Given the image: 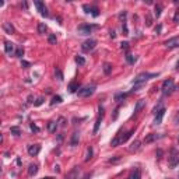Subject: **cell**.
I'll use <instances>...</instances> for the list:
<instances>
[{"label": "cell", "instance_id": "6da1fadb", "mask_svg": "<svg viewBox=\"0 0 179 179\" xmlns=\"http://www.w3.org/2000/svg\"><path fill=\"white\" fill-rule=\"evenodd\" d=\"M158 73H140L139 76L134 78V84H133V90L132 91H139L143 85L146 84V81L148 78H153V77H157Z\"/></svg>", "mask_w": 179, "mask_h": 179}, {"label": "cell", "instance_id": "7a4b0ae2", "mask_svg": "<svg viewBox=\"0 0 179 179\" xmlns=\"http://www.w3.org/2000/svg\"><path fill=\"white\" fill-rule=\"evenodd\" d=\"M132 134H133V130H130V132H128V133H123V134H122V132H119L116 136H115V139L111 141V146L118 147L119 144H123V143H126L129 139H130V136Z\"/></svg>", "mask_w": 179, "mask_h": 179}, {"label": "cell", "instance_id": "3957f363", "mask_svg": "<svg viewBox=\"0 0 179 179\" xmlns=\"http://www.w3.org/2000/svg\"><path fill=\"white\" fill-rule=\"evenodd\" d=\"M179 88V85H174V80L172 78H168L162 83V94L164 95H169L174 91H176Z\"/></svg>", "mask_w": 179, "mask_h": 179}, {"label": "cell", "instance_id": "277c9868", "mask_svg": "<svg viewBox=\"0 0 179 179\" xmlns=\"http://www.w3.org/2000/svg\"><path fill=\"white\" fill-rule=\"evenodd\" d=\"M95 46H97V41H95V39H87L85 42H83L81 49H83V52L88 53V52H91Z\"/></svg>", "mask_w": 179, "mask_h": 179}, {"label": "cell", "instance_id": "5b68a950", "mask_svg": "<svg viewBox=\"0 0 179 179\" xmlns=\"http://www.w3.org/2000/svg\"><path fill=\"white\" fill-rule=\"evenodd\" d=\"M34 4H35V7H37V10L39 11V14L41 15H44V17H49V13H48V8L46 6H45L42 2H34Z\"/></svg>", "mask_w": 179, "mask_h": 179}, {"label": "cell", "instance_id": "8992f818", "mask_svg": "<svg viewBox=\"0 0 179 179\" xmlns=\"http://www.w3.org/2000/svg\"><path fill=\"white\" fill-rule=\"evenodd\" d=\"M94 92H95V87H84V88H81V90H78V97L85 98V97L92 95Z\"/></svg>", "mask_w": 179, "mask_h": 179}, {"label": "cell", "instance_id": "52a82bcc", "mask_svg": "<svg viewBox=\"0 0 179 179\" xmlns=\"http://www.w3.org/2000/svg\"><path fill=\"white\" fill-rule=\"evenodd\" d=\"M97 28V25H88V24H85V25H80L78 27V34L80 35H88V34H91L92 29Z\"/></svg>", "mask_w": 179, "mask_h": 179}, {"label": "cell", "instance_id": "ba28073f", "mask_svg": "<svg viewBox=\"0 0 179 179\" xmlns=\"http://www.w3.org/2000/svg\"><path fill=\"white\" fill-rule=\"evenodd\" d=\"M85 10V13H88V14H92L94 17H98L99 15V10L98 7H95V6H87V4H84V7H83Z\"/></svg>", "mask_w": 179, "mask_h": 179}, {"label": "cell", "instance_id": "9c48e42d", "mask_svg": "<svg viewBox=\"0 0 179 179\" xmlns=\"http://www.w3.org/2000/svg\"><path fill=\"white\" fill-rule=\"evenodd\" d=\"M39 151H41L39 144H31V146H28V154L31 155V157H35Z\"/></svg>", "mask_w": 179, "mask_h": 179}, {"label": "cell", "instance_id": "30bf717a", "mask_svg": "<svg viewBox=\"0 0 179 179\" xmlns=\"http://www.w3.org/2000/svg\"><path fill=\"white\" fill-rule=\"evenodd\" d=\"M102 118H104V108H101V106H99V116H98V119H97V122H95V126H94V134H95L97 132H98L99 124H101V122H102Z\"/></svg>", "mask_w": 179, "mask_h": 179}, {"label": "cell", "instance_id": "8fae6325", "mask_svg": "<svg viewBox=\"0 0 179 179\" xmlns=\"http://www.w3.org/2000/svg\"><path fill=\"white\" fill-rule=\"evenodd\" d=\"M164 115H165V108H161V109L157 112V115H155V119H154V124H161Z\"/></svg>", "mask_w": 179, "mask_h": 179}, {"label": "cell", "instance_id": "7c38bea8", "mask_svg": "<svg viewBox=\"0 0 179 179\" xmlns=\"http://www.w3.org/2000/svg\"><path fill=\"white\" fill-rule=\"evenodd\" d=\"M165 46L167 48H178L179 46V38H171V39H168L167 42H165Z\"/></svg>", "mask_w": 179, "mask_h": 179}, {"label": "cell", "instance_id": "4fadbf2b", "mask_svg": "<svg viewBox=\"0 0 179 179\" xmlns=\"http://www.w3.org/2000/svg\"><path fill=\"white\" fill-rule=\"evenodd\" d=\"M4 52H6L7 55H11V53L14 52V44H11L8 41H4Z\"/></svg>", "mask_w": 179, "mask_h": 179}, {"label": "cell", "instance_id": "5bb4252c", "mask_svg": "<svg viewBox=\"0 0 179 179\" xmlns=\"http://www.w3.org/2000/svg\"><path fill=\"white\" fill-rule=\"evenodd\" d=\"M158 137H160V136L155 134V133H150V134H147V136H146V139H144V144H150V143L155 141Z\"/></svg>", "mask_w": 179, "mask_h": 179}, {"label": "cell", "instance_id": "9a60e30c", "mask_svg": "<svg viewBox=\"0 0 179 179\" xmlns=\"http://www.w3.org/2000/svg\"><path fill=\"white\" fill-rule=\"evenodd\" d=\"M3 29L6 34H10V35L14 34V27L11 25V22H3Z\"/></svg>", "mask_w": 179, "mask_h": 179}, {"label": "cell", "instance_id": "2e32d148", "mask_svg": "<svg viewBox=\"0 0 179 179\" xmlns=\"http://www.w3.org/2000/svg\"><path fill=\"white\" fill-rule=\"evenodd\" d=\"M144 106H146V99H139V101L136 102V106H134V113L140 112Z\"/></svg>", "mask_w": 179, "mask_h": 179}, {"label": "cell", "instance_id": "e0dca14e", "mask_svg": "<svg viewBox=\"0 0 179 179\" xmlns=\"http://www.w3.org/2000/svg\"><path fill=\"white\" fill-rule=\"evenodd\" d=\"M129 179H141V171H140L139 168H136L134 171H133L132 174H130Z\"/></svg>", "mask_w": 179, "mask_h": 179}, {"label": "cell", "instance_id": "ac0fdd59", "mask_svg": "<svg viewBox=\"0 0 179 179\" xmlns=\"http://www.w3.org/2000/svg\"><path fill=\"white\" fill-rule=\"evenodd\" d=\"M37 172H38V165L37 164H31V165H29V168H28V175L29 176L37 175Z\"/></svg>", "mask_w": 179, "mask_h": 179}, {"label": "cell", "instance_id": "d6986e66", "mask_svg": "<svg viewBox=\"0 0 179 179\" xmlns=\"http://www.w3.org/2000/svg\"><path fill=\"white\" fill-rule=\"evenodd\" d=\"M78 172H80V169H78V167H76V168H74L73 171H71L69 175L66 176V179H77V176H78Z\"/></svg>", "mask_w": 179, "mask_h": 179}, {"label": "cell", "instance_id": "ffe728a7", "mask_svg": "<svg viewBox=\"0 0 179 179\" xmlns=\"http://www.w3.org/2000/svg\"><path fill=\"white\" fill-rule=\"evenodd\" d=\"M56 129H58V123H56V122H49V123H48V130L51 133H55Z\"/></svg>", "mask_w": 179, "mask_h": 179}, {"label": "cell", "instance_id": "44dd1931", "mask_svg": "<svg viewBox=\"0 0 179 179\" xmlns=\"http://www.w3.org/2000/svg\"><path fill=\"white\" fill-rule=\"evenodd\" d=\"M46 31H48V27L45 25L44 22H39V24H38V32H39L41 35H44Z\"/></svg>", "mask_w": 179, "mask_h": 179}, {"label": "cell", "instance_id": "7402d4cb", "mask_svg": "<svg viewBox=\"0 0 179 179\" xmlns=\"http://www.w3.org/2000/svg\"><path fill=\"white\" fill-rule=\"evenodd\" d=\"M139 148H140V141H139V140H134V141L132 143V147H130L129 150H130V151H137Z\"/></svg>", "mask_w": 179, "mask_h": 179}, {"label": "cell", "instance_id": "603a6c76", "mask_svg": "<svg viewBox=\"0 0 179 179\" xmlns=\"http://www.w3.org/2000/svg\"><path fill=\"white\" fill-rule=\"evenodd\" d=\"M77 90H78V83H71V84L69 85V91L70 92H76Z\"/></svg>", "mask_w": 179, "mask_h": 179}, {"label": "cell", "instance_id": "cb8c5ba5", "mask_svg": "<svg viewBox=\"0 0 179 179\" xmlns=\"http://www.w3.org/2000/svg\"><path fill=\"white\" fill-rule=\"evenodd\" d=\"M56 41H58V39H56V35H55V34H51V35L48 37V42H49L51 45H55V44H56Z\"/></svg>", "mask_w": 179, "mask_h": 179}, {"label": "cell", "instance_id": "d4e9b609", "mask_svg": "<svg viewBox=\"0 0 179 179\" xmlns=\"http://www.w3.org/2000/svg\"><path fill=\"white\" fill-rule=\"evenodd\" d=\"M10 132L13 133L14 136H20V134H21V130H20V128H17V126H13V128L10 129Z\"/></svg>", "mask_w": 179, "mask_h": 179}, {"label": "cell", "instance_id": "484cf974", "mask_svg": "<svg viewBox=\"0 0 179 179\" xmlns=\"http://www.w3.org/2000/svg\"><path fill=\"white\" fill-rule=\"evenodd\" d=\"M76 63L80 65V66H83V65H85V59L83 58V56H76Z\"/></svg>", "mask_w": 179, "mask_h": 179}, {"label": "cell", "instance_id": "4316f807", "mask_svg": "<svg viewBox=\"0 0 179 179\" xmlns=\"http://www.w3.org/2000/svg\"><path fill=\"white\" fill-rule=\"evenodd\" d=\"M111 70H112V66H111L109 63H105V65H104V73L111 74Z\"/></svg>", "mask_w": 179, "mask_h": 179}, {"label": "cell", "instance_id": "83f0119b", "mask_svg": "<svg viewBox=\"0 0 179 179\" xmlns=\"http://www.w3.org/2000/svg\"><path fill=\"white\" fill-rule=\"evenodd\" d=\"M77 141H78V133H74L73 137H71V141H70V144H71V146H76Z\"/></svg>", "mask_w": 179, "mask_h": 179}, {"label": "cell", "instance_id": "f1b7e54d", "mask_svg": "<svg viewBox=\"0 0 179 179\" xmlns=\"http://www.w3.org/2000/svg\"><path fill=\"white\" fill-rule=\"evenodd\" d=\"M122 31H123V35H129V29H128V25H126V21L122 22Z\"/></svg>", "mask_w": 179, "mask_h": 179}, {"label": "cell", "instance_id": "f546056e", "mask_svg": "<svg viewBox=\"0 0 179 179\" xmlns=\"http://www.w3.org/2000/svg\"><path fill=\"white\" fill-rule=\"evenodd\" d=\"M128 97V94H116L115 95V101H122V99H124Z\"/></svg>", "mask_w": 179, "mask_h": 179}, {"label": "cell", "instance_id": "4dcf8cb0", "mask_svg": "<svg viewBox=\"0 0 179 179\" xmlns=\"http://www.w3.org/2000/svg\"><path fill=\"white\" fill-rule=\"evenodd\" d=\"M161 11H162V7H161L160 4H157V6H155V17H157V18L161 15Z\"/></svg>", "mask_w": 179, "mask_h": 179}, {"label": "cell", "instance_id": "1f68e13d", "mask_svg": "<svg viewBox=\"0 0 179 179\" xmlns=\"http://www.w3.org/2000/svg\"><path fill=\"white\" fill-rule=\"evenodd\" d=\"M126 60H128L130 65H133V63L136 62V56H133V55H128L126 56Z\"/></svg>", "mask_w": 179, "mask_h": 179}, {"label": "cell", "instance_id": "d6a6232c", "mask_svg": "<svg viewBox=\"0 0 179 179\" xmlns=\"http://www.w3.org/2000/svg\"><path fill=\"white\" fill-rule=\"evenodd\" d=\"M15 56H17V58H22V56H24V49H22V48H18V49L15 51Z\"/></svg>", "mask_w": 179, "mask_h": 179}, {"label": "cell", "instance_id": "836d02e7", "mask_svg": "<svg viewBox=\"0 0 179 179\" xmlns=\"http://www.w3.org/2000/svg\"><path fill=\"white\" fill-rule=\"evenodd\" d=\"M60 102H62V97H53V99H52V105L60 104Z\"/></svg>", "mask_w": 179, "mask_h": 179}, {"label": "cell", "instance_id": "e575fe53", "mask_svg": "<svg viewBox=\"0 0 179 179\" xmlns=\"http://www.w3.org/2000/svg\"><path fill=\"white\" fill-rule=\"evenodd\" d=\"M91 157H92V148L90 147V148L87 150V157H85V161H90V160H91Z\"/></svg>", "mask_w": 179, "mask_h": 179}, {"label": "cell", "instance_id": "d590c367", "mask_svg": "<svg viewBox=\"0 0 179 179\" xmlns=\"http://www.w3.org/2000/svg\"><path fill=\"white\" fill-rule=\"evenodd\" d=\"M42 102H44V97H39V98H38L37 101L34 102V105H35V106H39V105H42Z\"/></svg>", "mask_w": 179, "mask_h": 179}, {"label": "cell", "instance_id": "8d00e7d4", "mask_svg": "<svg viewBox=\"0 0 179 179\" xmlns=\"http://www.w3.org/2000/svg\"><path fill=\"white\" fill-rule=\"evenodd\" d=\"M55 74H56V76H58V80H60V81L63 80V74H62V71H60V70H59V69H56Z\"/></svg>", "mask_w": 179, "mask_h": 179}, {"label": "cell", "instance_id": "74e56055", "mask_svg": "<svg viewBox=\"0 0 179 179\" xmlns=\"http://www.w3.org/2000/svg\"><path fill=\"white\" fill-rule=\"evenodd\" d=\"M121 46H122V49H124V51H128V49H129V42H122V44H121Z\"/></svg>", "mask_w": 179, "mask_h": 179}, {"label": "cell", "instance_id": "f35d334b", "mask_svg": "<svg viewBox=\"0 0 179 179\" xmlns=\"http://www.w3.org/2000/svg\"><path fill=\"white\" fill-rule=\"evenodd\" d=\"M174 22H175V24L179 22V10H176V14H175V17H174Z\"/></svg>", "mask_w": 179, "mask_h": 179}, {"label": "cell", "instance_id": "ab89813d", "mask_svg": "<svg viewBox=\"0 0 179 179\" xmlns=\"http://www.w3.org/2000/svg\"><path fill=\"white\" fill-rule=\"evenodd\" d=\"M146 24H147V27H151V24H153V20H151L150 15H147V22Z\"/></svg>", "mask_w": 179, "mask_h": 179}, {"label": "cell", "instance_id": "60d3db41", "mask_svg": "<svg viewBox=\"0 0 179 179\" xmlns=\"http://www.w3.org/2000/svg\"><path fill=\"white\" fill-rule=\"evenodd\" d=\"M59 123H60V126H65V124H66V119H65V118H60V119H59Z\"/></svg>", "mask_w": 179, "mask_h": 179}, {"label": "cell", "instance_id": "b9f144b4", "mask_svg": "<svg viewBox=\"0 0 179 179\" xmlns=\"http://www.w3.org/2000/svg\"><path fill=\"white\" fill-rule=\"evenodd\" d=\"M31 129H32L34 132H39V128H38V126H35L34 123H31Z\"/></svg>", "mask_w": 179, "mask_h": 179}, {"label": "cell", "instance_id": "7bdbcfd3", "mask_svg": "<svg viewBox=\"0 0 179 179\" xmlns=\"http://www.w3.org/2000/svg\"><path fill=\"white\" fill-rule=\"evenodd\" d=\"M161 155H162V150H158L157 151V158L158 160H161Z\"/></svg>", "mask_w": 179, "mask_h": 179}, {"label": "cell", "instance_id": "ee69618b", "mask_svg": "<svg viewBox=\"0 0 179 179\" xmlns=\"http://www.w3.org/2000/svg\"><path fill=\"white\" fill-rule=\"evenodd\" d=\"M115 37H116V32H115V31H111V38L113 39Z\"/></svg>", "mask_w": 179, "mask_h": 179}, {"label": "cell", "instance_id": "f6af8a7d", "mask_svg": "<svg viewBox=\"0 0 179 179\" xmlns=\"http://www.w3.org/2000/svg\"><path fill=\"white\" fill-rule=\"evenodd\" d=\"M155 32H157V34H160V32H161V25H158L157 28H155Z\"/></svg>", "mask_w": 179, "mask_h": 179}, {"label": "cell", "instance_id": "bcb514c9", "mask_svg": "<svg viewBox=\"0 0 179 179\" xmlns=\"http://www.w3.org/2000/svg\"><path fill=\"white\" fill-rule=\"evenodd\" d=\"M55 172H60V167L59 165H55Z\"/></svg>", "mask_w": 179, "mask_h": 179}, {"label": "cell", "instance_id": "7dc6e473", "mask_svg": "<svg viewBox=\"0 0 179 179\" xmlns=\"http://www.w3.org/2000/svg\"><path fill=\"white\" fill-rule=\"evenodd\" d=\"M22 66H25V69H27V67L29 66V63L28 62H22Z\"/></svg>", "mask_w": 179, "mask_h": 179}, {"label": "cell", "instance_id": "c3c4849f", "mask_svg": "<svg viewBox=\"0 0 179 179\" xmlns=\"http://www.w3.org/2000/svg\"><path fill=\"white\" fill-rule=\"evenodd\" d=\"M178 121H179V113L176 115V118H175V122H178Z\"/></svg>", "mask_w": 179, "mask_h": 179}, {"label": "cell", "instance_id": "681fc988", "mask_svg": "<svg viewBox=\"0 0 179 179\" xmlns=\"http://www.w3.org/2000/svg\"><path fill=\"white\" fill-rule=\"evenodd\" d=\"M176 70H179V62L176 63Z\"/></svg>", "mask_w": 179, "mask_h": 179}, {"label": "cell", "instance_id": "f907efd6", "mask_svg": "<svg viewBox=\"0 0 179 179\" xmlns=\"http://www.w3.org/2000/svg\"><path fill=\"white\" fill-rule=\"evenodd\" d=\"M42 179H53L52 176H48V178H42Z\"/></svg>", "mask_w": 179, "mask_h": 179}, {"label": "cell", "instance_id": "816d5d0a", "mask_svg": "<svg viewBox=\"0 0 179 179\" xmlns=\"http://www.w3.org/2000/svg\"><path fill=\"white\" fill-rule=\"evenodd\" d=\"M128 179H129V178H128Z\"/></svg>", "mask_w": 179, "mask_h": 179}]
</instances>
